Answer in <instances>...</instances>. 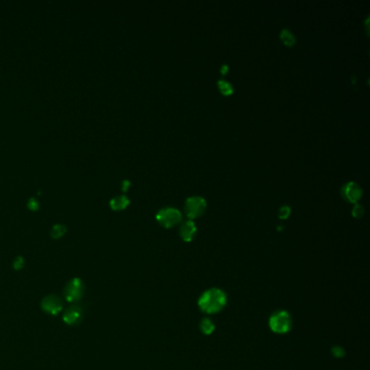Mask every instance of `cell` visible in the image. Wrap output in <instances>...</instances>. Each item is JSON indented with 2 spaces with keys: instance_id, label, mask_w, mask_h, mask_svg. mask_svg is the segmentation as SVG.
I'll return each instance as SVG.
<instances>
[{
  "instance_id": "cell-1",
  "label": "cell",
  "mask_w": 370,
  "mask_h": 370,
  "mask_svg": "<svg viewBox=\"0 0 370 370\" xmlns=\"http://www.w3.org/2000/svg\"><path fill=\"white\" fill-rule=\"evenodd\" d=\"M227 302L226 294L219 289H210L199 298V307L207 314H215L222 311Z\"/></svg>"
},
{
  "instance_id": "cell-2",
  "label": "cell",
  "mask_w": 370,
  "mask_h": 370,
  "mask_svg": "<svg viewBox=\"0 0 370 370\" xmlns=\"http://www.w3.org/2000/svg\"><path fill=\"white\" fill-rule=\"evenodd\" d=\"M291 325H292L291 316H290L289 313L286 311L276 312L269 319V327L271 331L278 334L287 333L290 329H291Z\"/></svg>"
},
{
  "instance_id": "cell-3",
  "label": "cell",
  "mask_w": 370,
  "mask_h": 370,
  "mask_svg": "<svg viewBox=\"0 0 370 370\" xmlns=\"http://www.w3.org/2000/svg\"><path fill=\"white\" fill-rule=\"evenodd\" d=\"M156 221L165 228L174 227L181 222V213L175 207H166L158 211Z\"/></svg>"
},
{
  "instance_id": "cell-4",
  "label": "cell",
  "mask_w": 370,
  "mask_h": 370,
  "mask_svg": "<svg viewBox=\"0 0 370 370\" xmlns=\"http://www.w3.org/2000/svg\"><path fill=\"white\" fill-rule=\"evenodd\" d=\"M206 209V201L204 198L199 196H193L186 200L184 203V212L186 215L190 218H197L204 213Z\"/></svg>"
},
{
  "instance_id": "cell-5",
  "label": "cell",
  "mask_w": 370,
  "mask_h": 370,
  "mask_svg": "<svg viewBox=\"0 0 370 370\" xmlns=\"http://www.w3.org/2000/svg\"><path fill=\"white\" fill-rule=\"evenodd\" d=\"M84 292L85 286L83 281L79 278H74L67 283L64 289V296L68 302H76L83 297Z\"/></svg>"
},
{
  "instance_id": "cell-6",
  "label": "cell",
  "mask_w": 370,
  "mask_h": 370,
  "mask_svg": "<svg viewBox=\"0 0 370 370\" xmlns=\"http://www.w3.org/2000/svg\"><path fill=\"white\" fill-rule=\"evenodd\" d=\"M341 192L343 198L350 201L351 203H357L358 200L363 196V189L354 181H349L343 184Z\"/></svg>"
},
{
  "instance_id": "cell-7",
  "label": "cell",
  "mask_w": 370,
  "mask_h": 370,
  "mask_svg": "<svg viewBox=\"0 0 370 370\" xmlns=\"http://www.w3.org/2000/svg\"><path fill=\"white\" fill-rule=\"evenodd\" d=\"M63 303L61 301V298L58 295L50 294L42 299L41 302V308L45 311L47 314L50 315H57L61 311H62Z\"/></svg>"
},
{
  "instance_id": "cell-8",
  "label": "cell",
  "mask_w": 370,
  "mask_h": 370,
  "mask_svg": "<svg viewBox=\"0 0 370 370\" xmlns=\"http://www.w3.org/2000/svg\"><path fill=\"white\" fill-rule=\"evenodd\" d=\"M83 316L84 315H83V311L81 310V307L72 306V307L67 308V310L65 311V313L63 315V320L70 326H74L82 321Z\"/></svg>"
},
{
  "instance_id": "cell-9",
  "label": "cell",
  "mask_w": 370,
  "mask_h": 370,
  "mask_svg": "<svg viewBox=\"0 0 370 370\" xmlns=\"http://www.w3.org/2000/svg\"><path fill=\"white\" fill-rule=\"evenodd\" d=\"M197 234V226L192 221L184 222L179 228V235L181 239L186 242L191 241Z\"/></svg>"
},
{
  "instance_id": "cell-10",
  "label": "cell",
  "mask_w": 370,
  "mask_h": 370,
  "mask_svg": "<svg viewBox=\"0 0 370 370\" xmlns=\"http://www.w3.org/2000/svg\"><path fill=\"white\" fill-rule=\"evenodd\" d=\"M129 203H130L129 199L126 196L122 195L113 198L110 201V206L114 211H121V210H125L129 205Z\"/></svg>"
},
{
  "instance_id": "cell-11",
  "label": "cell",
  "mask_w": 370,
  "mask_h": 370,
  "mask_svg": "<svg viewBox=\"0 0 370 370\" xmlns=\"http://www.w3.org/2000/svg\"><path fill=\"white\" fill-rule=\"evenodd\" d=\"M280 38L283 40V42L285 43L286 46H293L295 43V36L293 35L292 32H290L289 30L285 29L280 32Z\"/></svg>"
},
{
  "instance_id": "cell-12",
  "label": "cell",
  "mask_w": 370,
  "mask_h": 370,
  "mask_svg": "<svg viewBox=\"0 0 370 370\" xmlns=\"http://www.w3.org/2000/svg\"><path fill=\"white\" fill-rule=\"evenodd\" d=\"M217 87H218L219 91L225 96H230L234 94L233 85L229 82L225 81V79H219V81L217 82Z\"/></svg>"
},
{
  "instance_id": "cell-13",
  "label": "cell",
  "mask_w": 370,
  "mask_h": 370,
  "mask_svg": "<svg viewBox=\"0 0 370 370\" xmlns=\"http://www.w3.org/2000/svg\"><path fill=\"white\" fill-rule=\"evenodd\" d=\"M200 329L204 334H211L215 329V325L211 319L204 318V319H202V321L200 323Z\"/></svg>"
},
{
  "instance_id": "cell-14",
  "label": "cell",
  "mask_w": 370,
  "mask_h": 370,
  "mask_svg": "<svg viewBox=\"0 0 370 370\" xmlns=\"http://www.w3.org/2000/svg\"><path fill=\"white\" fill-rule=\"evenodd\" d=\"M65 233H66V227L64 225L57 224L51 229V237L55 238V239H59V238L64 236Z\"/></svg>"
},
{
  "instance_id": "cell-15",
  "label": "cell",
  "mask_w": 370,
  "mask_h": 370,
  "mask_svg": "<svg viewBox=\"0 0 370 370\" xmlns=\"http://www.w3.org/2000/svg\"><path fill=\"white\" fill-rule=\"evenodd\" d=\"M364 212H365L364 206H363L362 204L356 203V204L354 205L353 210H352V215H353V216L356 217V218H359V217H362V216L364 215Z\"/></svg>"
},
{
  "instance_id": "cell-16",
  "label": "cell",
  "mask_w": 370,
  "mask_h": 370,
  "mask_svg": "<svg viewBox=\"0 0 370 370\" xmlns=\"http://www.w3.org/2000/svg\"><path fill=\"white\" fill-rule=\"evenodd\" d=\"M290 213H291V207L288 205H284V206H281L279 210V217L286 219L289 217Z\"/></svg>"
},
{
  "instance_id": "cell-17",
  "label": "cell",
  "mask_w": 370,
  "mask_h": 370,
  "mask_svg": "<svg viewBox=\"0 0 370 370\" xmlns=\"http://www.w3.org/2000/svg\"><path fill=\"white\" fill-rule=\"evenodd\" d=\"M23 266H24V260H23V258H21V257L16 258L15 261H14V263H13V267H14L15 269H21Z\"/></svg>"
},
{
  "instance_id": "cell-18",
  "label": "cell",
  "mask_w": 370,
  "mask_h": 370,
  "mask_svg": "<svg viewBox=\"0 0 370 370\" xmlns=\"http://www.w3.org/2000/svg\"><path fill=\"white\" fill-rule=\"evenodd\" d=\"M28 206H29V209H31V210H33V211H35V210H38L39 204H38V202H37L36 200H35L34 198H32V199L29 201Z\"/></svg>"
},
{
  "instance_id": "cell-19",
  "label": "cell",
  "mask_w": 370,
  "mask_h": 370,
  "mask_svg": "<svg viewBox=\"0 0 370 370\" xmlns=\"http://www.w3.org/2000/svg\"><path fill=\"white\" fill-rule=\"evenodd\" d=\"M129 186H130V182H129L128 180H124V181L122 182V189H123V191H127V189L129 188Z\"/></svg>"
},
{
  "instance_id": "cell-20",
  "label": "cell",
  "mask_w": 370,
  "mask_h": 370,
  "mask_svg": "<svg viewBox=\"0 0 370 370\" xmlns=\"http://www.w3.org/2000/svg\"><path fill=\"white\" fill-rule=\"evenodd\" d=\"M228 72V65L227 64H223L221 67V73L222 74H226Z\"/></svg>"
}]
</instances>
